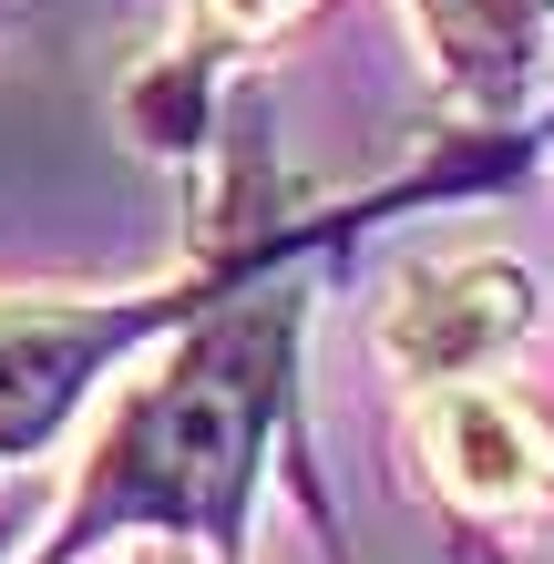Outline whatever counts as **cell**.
<instances>
[{
  "label": "cell",
  "instance_id": "obj_1",
  "mask_svg": "<svg viewBox=\"0 0 554 564\" xmlns=\"http://www.w3.org/2000/svg\"><path fill=\"white\" fill-rule=\"evenodd\" d=\"M287 370H298V297H247V308L195 318L104 411L93 452L73 462L62 513L21 564H83L113 534L247 564V503L287 421Z\"/></svg>",
  "mask_w": 554,
  "mask_h": 564
},
{
  "label": "cell",
  "instance_id": "obj_2",
  "mask_svg": "<svg viewBox=\"0 0 554 564\" xmlns=\"http://www.w3.org/2000/svg\"><path fill=\"white\" fill-rule=\"evenodd\" d=\"M195 288L206 278H175V288H104V297H73V288H11L0 297V462H31L62 421L83 411V390L134 359L144 339L195 318Z\"/></svg>",
  "mask_w": 554,
  "mask_h": 564
},
{
  "label": "cell",
  "instance_id": "obj_3",
  "mask_svg": "<svg viewBox=\"0 0 554 564\" xmlns=\"http://www.w3.org/2000/svg\"><path fill=\"white\" fill-rule=\"evenodd\" d=\"M411 462L463 534H513L554 513V421L503 380L411 390Z\"/></svg>",
  "mask_w": 554,
  "mask_h": 564
},
{
  "label": "cell",
  "instance_id": "obj_4",
  "mask_svg": "<svg viewBox=\"0 0 554 564\" xmlns=\"http://www.w3.org/2000/svg\"><path fill=\"white\" fill-rule=\"evenodd\" d=\"M524 328H534V288H524V268L493 257V247L421 257V268H401V288L380 297V359H390L411 390L482 380L513 339H524Z\"/></svg>",
  "mask_w": 554,
  "mask_h": 564
},
{
  "label": "cell",
  "instance_id": "obj_5",
  "mask_svg": "<svg viewBox=\"0 0 554 564\" xmlns=\"http://www.w3.org/2000/svg\"><path fill=\"white\" fill-rule=\"evenodd\" d=\"M308 0H195V31L206 42H278Z\"/></svg>",
  "mask_w": 554,
  "mask_h": 564
},
{
  "label": "cell",
  "instance_id": "obj_6",
  "mask_svg": "<svg viewBox=\"0 0 554 564\" xmlns=\"http://www.w3.org/2000/svg\"><path fill=\"white\" fill-rule=\"evenodd\" d=\"M134 564H216V554H195V544H144Z\"/></svg>",
  "mask_w": 554,
  "mask_h": 564
},
{
  "label": "cell",
  "instance_id": "obj_7",
  "mask_svg": "<svg viewBox=\"0 0 554 564\" xmlns=\"http://www.w3.org/2000/svg\"><path fill=\"white\" fill-rule=\"evenodd\" d=\"M0 564H11V513H0Z\"/></svg>",
  "mask_w": 554,
  "mask_h": 564
}]
</instances>
